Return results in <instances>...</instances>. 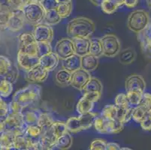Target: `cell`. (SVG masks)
<instances>
[{
  "instance_id": "54",
  "label": "cell",
  "mask_w": 151,
  "mask_h": 150,
  "mask_svg": "<svg viewBox=\"0 0 151 150\" xmlns=\"http://www.w3.org/2000/svg\"><path fill=\"white\" fill-rule=\"evenodd\" d=\"M138 3V0H125L124 5L128 8H132L136 6Z\"/></svg>"
},
{
  "instance_id": "58",
  "label": "cell",
  "mask_w": 151,
  "mask_h": 150,
  "mask_svg": "<svg viewBox=\"0 0 151 150\" xmlns=\"http://www.w3.org/2000/svg\"><path fill=\"white\" fill-rule=\"evenodd\" d=\"M147 1V4L148 7H149V8L151 10V0H146Z\"/></svg>"
},
{
  "instance_id": "24",
  "label": "cell",
  "mask_w": 151,
  "mask_h": 150,
  "mask_svg": "<svg viewBox=\"0 0 151 150\" xmlns=\"http://www.w3.org/2000/svg\"><path fill=\"white\" fill-rule=\"evenodd\" d=\"M73 138L70 132L67 131L66 133L60 136L57 139L56 144H55V149L65 150L68 149L72 146Z\"/></svg>"
},
{
  "instance_id": "21",
  "label": "cell",
  "mask_w": 151,
  "mask_h": 150,
  "mask_svg": "<svg viewBox=\"0 0 151 150\" xmlns=\"http://www.w3.org/2000/svg\"><path fill=\"white\" fill-rule=\"evenodd\" d=\"M81 68V57L74 54L69 57L62 60V68L72 73Z\"/></svg>"
},
{
  "instance_id": "60",
  "label": "cell",
  "mask_w": 151,
  "mask_h": 150,
  "mask_svg": "<svg viewBox=\"0 0 151 150\" xmlns=\"http://www.w3.org/2000/svg\"><path fill=\"white\" fill-rule=\"evenodd\" d=\"M131 149L129 148H120V150H130Z\"/></svg>"
},
{
  "instance_id": "3",
  "label": "cell",
  "mask_w": 151,
  "mask_h": 150,
  "mask_svg": "<svg viewBox=\"0 0 151 150\" xmlns=\"http://www.w3.org/2000/svg\"><path fill=\"white\" fill-rule=\"evenodd\" d=\"M97 114L91 111L86 113L79 114L76 117H70L65 122L68 131L71 134H74L87 130L93 126V122Z\"/></svg>"
},
{
  "instance_id": "27",
  "label": "cell",
  "mask_w": 151,
  "mask_h": 150,
  "mask_svg": "<svg viewBox=\"0 0 151 150\" xmlns=\"http://www.w3.org/2000/svg\"><path fill=\"white\" fill-rule=\"evenodd\" d=\"M119 61L123 65H129L134 61L136 58V53L134 50L131 47L126 48L120 52Z\"/></svg>"
},
{
  "instance_id": "16",
  "label": "cell",
  "mask_w": 151,
  "mask_h": 150,
  "mask_svg": "<svg viewBox=\"0 0 151 150\" xmlns=\"http://www.w3.org/2000/svg\"><path fill=\"white\" fill-rule=\"evenodd\" d=\"M125 89L126 92L129 91H140L145 93L146 83L145 79L141 75L137 74H132L126 79Z\"/></svg>"
},
{
  "instance_id": "53",
  "label": "cell",
  "mask_w": 151,
  "mask_h": 150,
  "mask_svg": "<svg viewBox=\"0 0 151 150\" xmlns=\"http://www.w3.org/2000/svg\"><path fill=\"white\" fill-rule=\"evenodd\" d=\"M106 150H120V146L119 144H116V143L107 142Z\"/></svg>"
},
{
  "instance_id": "61",
  "label": "cell",
  "mask_w": 151,
  "mask_h": 150,
  "mask_svg": "<svg viewBox=\"0 0 151 150\" xmlns=\"http://www.w3.org/2000/svg\"><path fill=\"white\" fill-rule=\"evenodd\" d=\"M36 1H38V2H41V1H42V0H36Z\"/></svg>"
},
{
  "instance_id": "46",
  "label": "cell",
  "mask_w": 151,
  "mask_h": 150,
  "mask_svg": "<svg viewBox=\"0 0 151 150\" xmlns=\"http://www.w3.org/2000/svg\"><path fill=\"white\" fill-rule=\"evenodd\" d=\"M107 141L101 138H96L92 141L90 145V150H106Z\"/></svg>"
},
{
  "instance_id": "17",
  "label": "cell",
  "mask_w": 151,
  "mask_h": 150,
  "mask_svg": "<svg viewBox=\"0 0 151 150\" xmlns=\"http://www.w3.org/2000/svg\"><path fill=\"white\" fill-rule=\"evenodd\" d=\"M57 139V137L53 133L51 127L45 131L40 137L38 138L41 146H42V150L55 149V144H56Z\"/></svg>"
},
{
  "instance_id": "19",
  "label": "cell",
  "mask_w": 151,
  "mask_h": 150,
  "mask_svg": "<svg viewBox=\"0 0 151 150\" xmlns=\"http://www.w3.org/2000/svg\"><path fill=\"white\" fill-rule=\"evenodd\" d=\"M60 63V58L53 51L39 57V65L48 71L54 70Z\"/></svg>"
},
{
  "instance_id": "40",
  "label": "cell",
  "mask_w": 151,
  "mask_h": 150,
  "mask_svg": "<svg viewBox=\"0 0 151 150\" xmlns=\"http://www.w3.org/2000/svg\"><path fill=\"white\" fill-rule=\"evenodd\" d=\"M115 105L117 108L121 110H128L130 107L129 102L128 101L126 93H120L115 98Z\"/></svg>"
},
{
  "instance_id": "43",
  "label": "cell",
  "mask_w": 151,
  "mask_h": 150,
  "mask_svg": "<svg viewBox=\"0 0 151 150\" xmlns=\"http://www.w3.org/2000/svg\"><path fill=\"white\" fill-rule=\"evenodd\" d=\"M12 62L7 57L0 56V77H5L10 71Z\"/></svg>"
},
{
  "instance_id": "31",
  "label": "cell",
  "mask_w": 151,
  "mask_h": 150,
  "mask_svg": "<svg viewBox=\"0 0 151 150\" xmlns=\"http://www.w3.org/2000/svg\"><path fill=\"white\" fill-rule=\"evenodd\" d=\"M13 83L9 81L5 77H0V96L2 98H8L12 93Z\"/></svg>"
},
{
  "instance_id": "25",
  "label": "cell",
  "mask_w": 151,
  "mask_h": 150,
  "mask_svg": "<svg viewBox=\"0 0 151 150\" xmlns=\"http://www.w3.org/2000/svg\"><path fill=\"white\" fill-rule=\"evenodd\" d=\"M71 78V73L64 68H62L55 74V82L58 86L65 87L70 86Z\"/></svg>"
},
{
  "instance_id": "32",
  "label": "cell",
  "mask_w": 151,
  "mask_h": 150,
  "mask_svg": "<svg viewBox=\"0 0 151 150\" xmlns=\"http://www.w3.org/2000/svg\"><path fill=\"white\" fill-rule=\"evenodd\" d=\"M54 119H53V116L48 113H41L39 119H38L37 125L40 126L42 128L43 132L46 131L47 129H48L49 128L51 127L53 125V122H54Z\"/></svg>"
},
{
  "instance_id": "7",
  "label": "cell",
  "mask_w": 151,
  "mask_h": 150,
  "mask_svg": "<svg viewBox=\"0 0 151 150\" xmlns=\"http://www.w3.org/2000/svg\"><path fill=\"white\" fill-rule=\"evenodd\" d=\"M22 11L26 21L28 23L37 25L44 22L45 11L40 2H36L24 5Z\"/></svg>"
},
{
  "instance_id": "59",
  "label": "cell",
  "mask_w": 151,
  "mask_h": 150,
  "mask_svg": "<svg viewBox=\"0 0 151 150\" xmlns=\"http://www.w3.org/2000/svg\"><path fill=\"white\" fill-rule=\"evenodd\" d=\"M72 0H58L59 3H61V2H71Z\"/></svg>"
},
{
  "instance_id": "41",
  "label": "cell",
  "mask_w": 151,
  "mask_h": 150,
  "mask_svg": "<svg viewBox=\"0 0 151 150\" xmlns=\"http://www.w3.org/2000/svg\"><path fill=\"white\" fill-rule=\"evenodd\" d=\"M51 128L57 138L68 131L66 123L65 122H61V121H54L53 125L51 126Z\"/></svg>"
},
{
  "instance_id": "22",
  "label": "cell",
  "mask_w": 151,
  "mask_h": 150,
  "mask_svg": "<svg viewBox=\"0 0 151 150\" xmlns=\"http://www.w3.org/2000/svg\"><path fill=\"white\" fill-rule=\"evenodd\" d=\"M99 58L88 53L81 56V68L88 72H92L98 68Z\"/></svg>"
},
{
  "instance_id": "13",
  "label": "cell",
  "mask_w": 151,
  "mask_h": 150,
  "mask_svg": "<svg viewBox=\"0 0 151 150\" xmlns=\"http://www.w3.org/2000/svg\"><path fill=\"white\" fill-rule=\"evenodd\" d=\"M49 72L50 71L38 64L32 69L26 71L25 79L29 83H41L48 78Z\"/></svg>"
},
{
  "instance_id": "39",
  "label": "cell",
  "mask_w": 151,
  "mask_h": 150,
  "mask_svg": "<svg viewBox=\"0 0 151 150\" xmlns=\"http://www.w3.org/2000/svg\"><path fill=\"white\" fill-rule=\"evenodd\" d=\"M100 116L109 119H116L117 117V107L115 104H108L103 108Z\"/></svg>"
},
{
  "instance_id": "44",
  "label": "cell",
  "mask_w": 151,
  "mask_h": 150,
  "mask_svg": "<svg viewBox=\"0 0 151 150\" xmlns=\"http://www.w3.org/2000/svg\"><path fill=\"white\" fill-rule=\"evenodd\" d=\"M37 47H38V57L47 54L52 51V47L50 43L46 41H40L37 42Z\"/></svg>"
},
{
  "instance_id": "42",
  "label": "cell",
  "mask_w": 151,
  "mask_h": 150,
  "mask_svg": "<svg viewBox=\"0 0 151 150\" xmlns=\"http://www.w3.org/2000/svg\"><path fill=\"white\" fill-rule=\"evenodd\" d=\"M43 133L42 128L38 125H32L27 126L25 134L29 137L32 139H38Z\"/></svg>"
},
{
  "instance_id": "5",
  "label": "cell",
  "mask_w": 151,
  "mask_h": 150,
  "mask_svg": "<svg viewBox=\"0 0 151 150\" xmlns=\"http://www.w3.org/2000/svg\"><path fill=\"white\" fill-rule=\"evenodd\" d=\"M5 122L6 130L14 132L15 135L25 134L27 126L23 119V112L9 111L5 116Z\"/></svg>"
},
{
  "instance_id": "23",
  "label": "cell",
  "mask_w": 151,
  "mask_h": 150,
  "mask_svg": "<svg viewBox=\"0 0 151 150\" xmlns=\"http://www.w3.org/2000/svg\"><path fill=\"white\" fill-rule=\"evenodd\" d=\"M15 134L11 131L5 130L1 133L0 135V149H14V142Z\"/></svg>"
},
{
  "instance_id": "14",
  "label": "cell",
  "mask_w": 151,
  "mask_h": 150,
  "mask_svg": "<svg viewBox=\"0 0 151 150\" xmlns=\"http://www.w3.org/2000/svg\"><path fill=\"white\" fill-rule=\"evenodd\" d=\"M91 78L92 77L90 72L80 68L79 69L71 73L70 86L81 91L86 86V84Z\"/></svg>"
},
{
  "instance_id": "20",
  "label": "cell",
  "mask_w": 151,
  "mask_h": 150,
  "mask_svg": "<svg viewBox=\"0 0 151 150\" xmlns=\"http://www.w3.org/2000/svg\"><path fill=\"white\" fill-rule=\"evenodd\" d=\"M75 47V54L79 56H83L90 53V38H71Z\"/></svg>"
},
{
  "instance_id": "15",
  "label": "cell",
  "mask_w": 151,
  "mask_h": 150,
  "mask_svg": "<svg viewBox=\"0 0 151 150\" xmlns=\"http://www.w3.org/2000/svg\"><path fill=\"white\" fill-rule=\"evenodd\" d=\"M25 22L23 11L13 10L7 24V29L12 32H18L23 28Z\"/></svg>"
},
{
  "instance_id": "55",
  "label": "cell",
  "mask_w": 151,
  "mask_h": 150,
  "mask_svg": "<svg viewBox=\"0 0 151 150\" xmlns=\"http://www.w3.org/2000/svg\"><path fill=\"white\" fill-rule=\"evenodd\" d=\"M6 130V126H5V117H0V134L4 132Z\"/></svg>"
},
{
  "instance_id": "37",
  "label": "cell",
  "mask_w": 151,
  "mask_h": 150,
  "mask_svg": "<svg viewBox=\"0 0 151 150\" xmlns=\"http://www.w3.org/2000/svg\"><path fill=\"white\" fill-rule=\"evenodd\" d=\"M137 38L138 41H139L140 44H144L145 43H147L149 41H151V21L150 22L149 24L145 27L142 31L140 32L137 33Z\"/></svg>"
},
{
  "instance_id": "2",
  "label": "cell",
  "mask_w": 151,
  "mask_h": 150,
  "mask_svg": "<svg viewBox=\"0 0 151 150\" xmlns=\"http://www.w3.org/2000/svg\"><path fill=\"white\" fill-rule=\"evenodd\" d=\"M96 26L93 20L80 17L71 19L66 27L67 35L70 38H90L94 33Z\"/></svg>"
},
{
  "instance_id": "36",
  "label": "cell",
  "mask_w": 151,
  "mask_h": 150,
  "mask_svg": "<svg viewBox=\"0 0 151 150\" xmlns=\"http://www.w3.org/2000/svg\"><path fill=\"white\" fill-rule=\"evenodd\" d=\"M61 20L62 18L59 15L57 9H53V10L47 11L45 12L44 23L53 26V25L58 24L61 21Z\"/></svg>"
},
{
  "instance_id": "10",
  "label": "cell",
  "mask_w": 151,
  "mask_h": 150,
  "mask_svg": "<svg viewBox=\"0 0 151 150\" xmlns=\"http://www.w3.org/2000/svg\"><path fill=\"white\" fill-rule=\"evenodd\" d=\"M101 95L99 93L93 92L83 93L76 106V111L78 114L91 112L94 107V104L99 100Z\"/></svg>"
},
{
  "instance_id": "4",
  "label": "cell",
  "mask_w": 151,
  "mask_h": 150,
  "mask_svg": "<svg viewBox=\"0 0 151 150\" xmlns=\"http://www.w3.org/2000/svg\"><path fill=\"white\" fill-rule=\"evenodd\" d=\"M95 129L100 134H117L123 129L122 122L116 119H109L97 116L93 122Z\"/></svg>"
},
{
  "instance_id": "50",
  "label": "cell",
  "mask_w": 151,
  "mask_h": 150,
  "mask_svg": "<svg viewBox=\"0 0 151 150\" xmlns=\"http://www.w3.org/2000/svg\"><path fill=\"white\" fill-rule=\"evenodd\" d=\"M9 112V104L3 99L0 100V117H5Z\"/></svg>"
},
{
  "instance_id": "33",
  "label": "cell",
  "mask_w": 151,
  "mask_h": 150,
  "mask_svg": "<svg viewBox=\"0 0 151 150\" xmlns=\"http://www.w3.org/2000/svg\"><path fill=\"white\" fill-rule=\"evenodd\" d=\"M72 8H73V5H72V1H71V2L59 3L57 8V11L60 17L62 19H64L67 18L71 15V12H72Z\"/></svg>"
},
{
  "instance_id": "48",
  "label": "cell",
  "mask_w": 151,
  "mask_h": 150,
  "mask_svg": "<svg viewBox=\"0 0 151 150\" xmlns=\"http://www.w3.org/2000/svg\"><path fill=\"white\" fill-rule=\"evenodd\" d=\"M6 2L12 10H22L24 6V0H6Z\"/></svg>"
},
{
  "instance_id": "8",
  "label": "cell",
  "mask_w": 151,
  "mask_h": 150,
  "mask_svg": "<svg viewBox=\"0 0 151 150\" xmlns=\"http://www.w3.org/2000/svg\"><path fill=\"white\" fill-rule=\"evenodd\" d=\"M102 45L103 56L113 58L121 51V43L120 39L114 34H108L100 38Z\"/></svg>"
},
{
  "instance_id": "47",
  "label": "cell",
  "mask_w": 151,
  "mask_h": 150,
  "mask_svg": "<svg viewBox=\"0 0 151 150\" xmlns=\"http://www.w3.org/2000/svg\"><path fill=\"white\" fill-rule=\"evenodd\" d=\"M40 4L46 12L47 11L53 10V9H57L59 2L58 0H42Z\"/></svg>"
},
{
  "instance_id": "56",
  "label": "cell",
  "mask_w": 151,
  "mask_h": 150,
  "mask_svg": "<svg viewBox=\"0 0 151 150\" xmlns=\"http://www.w3.org/2000/svg\"><path fill=\"white\" fill-rule=\"evenodd\" d=\"M113 1L117 5V6L119 7V8L124 5L125 0H113Z\"/></svg>"
},
{
  "instance_id": "49",
  "label": "cell",
  "mask_w": 151,
  "mask_h": 150,
  "mask_svg": "<svg viewBox=\"0 0 151 150\" xmlns=\"http://www.w3.org/2000/svg\"><path fill=\"white\" fill-rule=\"evenodd\" d=\"M140 124L142 129L145 131H151V111H148L145 119L140 122Z\"/></svg>"
},
{
  "instance_id": "52",
  "label": "cell",
  "mask_w": 151,
  "mask_h": 150,
  "mask_svg": "<svg viewBox=\"0 0 151 150\" xmlns=\"http://www.w3.org/2000/svg\"><path fill=\"white\" fill-rule=\"evenodd\" d=\"M142 101L144 104L146 105L147 107V109L149 111H151V94L150 93H144V96H143Z\"/></svg>"
},
{
  "instance_id": "18",
  "label": "cell",
  "mask_w": 151,
  "mask_h": 150,
  "mask_svg": "<svg viewBox=\"0 0 151 150\" xmlns=\"http://www.w3.org/2000/svg\"><path fill=\"white\" fill-rule=\"evenodd\" d=\"M17 64L23 71H27L39 64L38 56H31L17 52Z\"/></svg>"
},
{
  "instance_id": "29",
  "label": "cell",
  "mask_w": 151,
  "mask_h": 150,
  "mask_svg": "<svg viewBox=\"0 0 151 150\" xmlns=\"http://www.w3.org/2000/svg\"><path fill=\"white\" fill-rule=\"evenodd\" d=\"M148 111H148L147 107L141 101L138 105L134 107L132 113V119L134 122L140 123L143 119H145Z\"/></svg>"
},
{
  "instance_id": "38",
  "label": "cell",
  "mask_w": 151,
  "mask_h": 150,
  "mask_svg": "<svg viewBox=\"0 0 151 150\" xmlns=\"http://www.w3.org/2000/svg\"><path fill=\"white\" fill-rule=\"evenodd\" d=\"M100 7L102 11L107 14H114L119 8L113 0H102V2L100 4Z\"/></svg>"
},
{
  "instance_id": "57",
  "label": "cell",
  "mask_w": 151,
  "mask_h": 150,
  "mask_svg": "<svg viewBox=\"0 0 151 150\" xmlns=\"http://www.w3.org/2000/svg\"><path fill=\"white\" fill-rule=\"evenodd\" d=\"M90 1L96 6H100V4L102 2V0H90Z\"/></svg>"
},
{
  "instance_id": "6",
  "label": "cell",
  "mask_w": 151,
  "mask_h": 150,
  "mask_svg": "<svg viewBox=\"0 0 151 150\" xmlns=\"http://www.w3.org/2000/svg\"><path fill=\"white\" fill-rule=\"evenodd\" d=\"M150 22L149 14L144 10L131 12L128 17L127 26L131 31L138 33L142 31Z\"/></svg>"
},
{
  "instance_id": "9",
  "label": "cell",
  "mask_w": 151,
  "mask_h": 150,
  "mask_svg": "<svg viewBox=\"0 0 151 150\" xmlns=\"http://www.w3.org/2000/svg\"><path fill=\"white\" fill-rule=\"evenodd\" d=\"M18 53L31 56H38L37 41L33 33H23L19 36Z\"/></svg>"
},
{
  "instance_id": "12",
  "label": "cell",
  "mask_w": 151,
  "mask_h": 150,
  "mask_svg": "<svg viewBox=\"0 0 151 150\" xmlns=\"http://www.w3.org/2000/svg\"><path fill=\"white\" fill-rule=\"evenodd\" d=\"M33 35L37 42L46 41L51 43L54 37V32L50 25L42 22L35 25Z\"/></svg>"
},
{
  "instance_id": "51",
  "label": "cell",
  "mask_w": 151,
  "mask_h": 150,
  "mask_svg": "<svg viewBox=\"0 0 151 150\" xmlns=\"http://www.w3.org/2000/svg\"><path fill=\"white\" fill-rule=\"evenodd\" d=\"M141 47L144 55L149 59H151V41L147 43L141 44Z\"/></svg>"
},
{
  "instance_id": "45",
  "label": "cell",
  "mask_w": 151,
  "mask_h": 150,
  "mask_svg": "<svg viewBox=\"0 0 151 150\" xmlns=\"http://www.w3.org/2000/svg\"><path fill=\"white\" fill-rule=\"evenodd\" d=\"M5 78L8 80L10 81L11 83H12L13 84L17 80V79L19 78V70L16 65L12 63V68H11L10 71L5 75Z\"/></svg>"
},
{
  "instance_id": "62",
  "label": "cell",
  "mask_w": 151,
  "mask_h": 150,
  "mask_svg": "<svg viewBox=\"0 0 151 150\" xmlns=\"http://www.w3.org/2000/svg\"><path fill=\"white\" fill-rule=\"evenodd\" d=\"M0 135H1V134H0Z\"/></svg>"
},
{
  "instance_id": "28",
  "label": "cell",
  "mask_w": 151,
  "mask_h": 150,
  "mask_svg": "<svg viewBox=\"0 0 151 150\" xmlns=\"http://www.w3.org/2000/svg\"><path fill=\"white\" fill-rule=\"evenodd\" d=\"M42 111L39 110H30L28 111H23V119L27 126L36 125Z\"/></svg>"
},
{
  "instance_id": "26",
  "label": "cell",
  "mask_w": 151,
  "mask_h": 150,
  "mask_svg": "<svg viewBox=\"0 0 151 150\" xmlns=\"http://www.w3.org/2000/svg\"><path fill=\"white\" fill-rule=\"evenodd\" d=\"M103 86L101 81L96 78H91L88 83H86V86L81 90L82 94L86 93H90V92H93V93H99L100 94L102 93Z\"/></svg>"
},
{
  "instance_id": "35",
  "label": "cell",
  "mask_w": 151,
  "mask_h": 150,
  "mask_svg": "<svg viewBox=\"0 0 151 150\" xmlns=\"http://www.w3.org/2000/svg\"><path fill=\"white\" fill-rule=\"evenodd\" d=\"M90 53L98 58L103 56L102 45L100 38H92L90 40Z\"/></svg>"
},
{
  "instance_id": "1",
  "label": "cell",
  "mask_w": 151,
  "mask_h": 150,
  "mask_svg": "<svg viewBox=\"0 0 151 150\" xmlns=\"http://www.w3.org/2000/svg\"><path fill=\"white\" fill-rule=\"evenodd\" d=\"M42 93L41 86L37 83H30L15 93L12 101L9 104V111L23 112L27 107L40 101Z\"/></svg>"
},
{
  "instance_id": "34",
  "label": "cell",
  "mask_w": 151,
  "mask_h": 150,
  "mask_svg": "<svg viewBox=\"0 0 151 150\" xmlns=\"http://www.w3.org/2000/svg\"><path fill=\"white\" fill-rule=\"evenodd\" d=\"M144 93L140 91H129L126 92V96L132 107H136L142 101Z\"/></svg>"
},
{
  "instance_id": "11",
  "label": "cell",
  "mask_w": 151,
  "mask_h": 150,
  "mask_svg": "<svg viewBox=\"0 0 151 150\" xmlns=\"http://www.w3.org/2000/svg\"><path fill=\"white\" fill-rule=\"evenodd\" d=\"M53 52L61 60L75 54V47L72 39L68 38H63L60 39L55 45Z\"/></svg>"
},
{
  "instance_id": "30",
  "label": "cell",
  "mask_w": 151,
  "mask_h": 150,
  "mask_svg": "<svg viewBox=\"0 0 151 150\" xmlns=\"http://www.w3.org/2000/svg\"><path fill=\"white\" fill-rule=\"evenodd\" d=\"M12 9L8 4H5L2 9L0 11V30H6L7 24L9 22V17L12 14Z\"/></svg>"
}]
</instances>
